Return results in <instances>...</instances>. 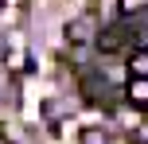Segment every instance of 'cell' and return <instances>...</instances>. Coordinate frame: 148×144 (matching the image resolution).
Listing matches in <instances>:
<instances>
[{
  "instance_id": "obj_1",
  "label": "cell",
  "mask_w": 148,
  "mask_h": 144,
  "mask_svg": "<svg viewBox=\"0 0 148 144\" xmlns=\"http://www.w3.org/2000/svg\"><path fill=\"white\" fill-rule=\"evenodd\" d=\"M125 43H129V27H125V23H109V27H101V35H97V51H101V55L121 51Z\"/></svg>"
},
{
  "instance_id": "obj_2",
  "label": "cell",
  "mask_w": 148,
  "mask_h": 144,
  "mask_svg": "<svg viewBox=\"0 0 148 144\" xmlns=\"http://www.w3.org/2000/svg\"><path fill=\"white\" fill-rule=\"evenodd\" d=\"M125 98H129V105H133V109H144V105H148V82H144V74H133Z\"/></svg>"
},
{
  "instance_id": "obj_3",
  "label": "cell",
  "mask_w": 148,
  "mask_h": 144,
  "mask_svg": "<svg viewBox=\"0 0 148 144\" xmlns=\"http://www.w3.org/2000/svg\"><path fill=\"white\" fill-rule=\"evenodd\" d=\"M129 70H133V74H148V51H144V47H136V51H133Z\"/></svg>"
}]
</instances>
